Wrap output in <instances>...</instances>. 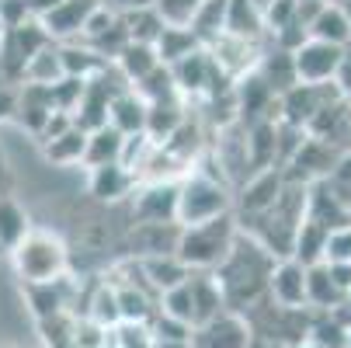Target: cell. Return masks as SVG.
Wrapping results in <instances>:
<instances>
[{"instance_id": "6da1fadb", "label": "cell", "mask_w": 351, "mask_h": 348, "mask_svg": "<svg viewBox=\"0 0 351 348\" xmlns=\"http://www.w3.org/2000/svg\"><path fill=\"white\" fill-rule=\"evenodd\" d=\"M275 258L254 237H233L226 258L216 265V282L223 289V300L233 310H254L261 296H268V275H271Z\"/></svg>"}, {"instance_id": "7a4b0ae2", "label": "cell", "mask_w": 351, "mask_h": 348, "mask_svg": "<svg viewBox=\"0 0 351 348\" xmlns=\"http://www.w3.org/2000/svg\"><path fill=\"white\" fill-rule=\"evenodd\" d=\"M233 237H237V223L230 213L216 216L209 223H198V227H181L178 244H174V258L188 272H209L226 258Z\"/></svg>"}, {"instance_id": "3957f363", "label": "cell", "mask_w": 351, "mask_h": 348, "mask_svg": "<svg viewBox=\"0 0 351 348\" xmlns=\"http://www.w3.org/2000/svg\"><path fill=\"white\" fill-rule=\"evenodd\" d=\"M226 213H230V192L219 178L191 174L188 181L178 185V223L181 227H198Z\"/></svg>"}, {"instance_id": "277c9868", "label": "cell", "mask_w": 351, "mask_h": 348, "mask_svg": "<svg viewBox=\"0 0 351 348\" xmlns=\"http://www.w3.org/2000/svg\"><path fill=\"white\" fill-rule=\"evenodd\" d=\"M14 262H18V272L25 275V282H32V286L56 282L66 268V247L49 233L28 230V237L14 247Z\"/></svg>"}, {"instance_id": "5b68a950", "label": "cell", "mask_w": 351, "mask_h": 348, "mask_svg": "<svg viewBox=\"0 0 351 348\" xmlns=\"http://www.w3.org/2000/svg\"><path fill=\"white\" fill-rule=\"evenodd\" d=\"M341 97L344 94L337 91V84H295L292 91L282 94V122L303 129L320 108L337 105Z\"/></svg>"}, {"instance_id": "8992f818", "label": "cell", "mask_w": 351, "mask_h": 348, "mask_svg": "<svg viewBox=\"0 0 351 348\" xmlns=\"http://www.w3.org/2000/svg\"><path fill=\"white\" fill-rule=\"evenodd\" d=\"M171 70V80L178 91L184 94H219V80H226V73L213 63L209 49H195V53H188L184 60H178Z\"/></svg>"}, {"instance_id": "52a82bcc", "label": "cell", "mask_w": 351, "mask_h": 348, "mask_svg": "<svg viewBox=\"0 0 351 348\" xmlns=\"http://www.w3.org/2000/svg\"><path fill=\"white\" fill-rule=\"evenodd\" d=\"M122 91L125 87L108 84V67L97 73V77H90L84 84V94H80L77 108H73V126L84 129V132H94V129L108 126V105H112V97L122 94Z\"/></svg>"}, {"instance_id": "ba28073f", "label": "cell", "mask_w": 351, "mask_h": 348, "mask_svg": "<svg viewBox=\"0 0 351 348\" xmlns=\"http://www.w3.org/2000/svg\"><path fill=\"white\" fill-rule=\"evenodd\" d=\"M337 67H341V49L317 38H306L292 53V70L299 84H334Z\"/></svg>"}, {"instance_id": "9c48e42d", "label": "cell", "mask_w": 351, "mask_h": 348, "mask_svg": "<svg viewBox=\"0 0 351 348\" xmlns=\"http://www.w3.org/2000/svg\"><path fill=\"white\" fill-rule=\"evenodd\" d=\"M268 296L275 307L303 310L306 307V268L292 258H278L268 275Z\"/></svg>"}, {"instance_id": "30bf717a", "label": "cell", "mask_w": 351, "mask_h": 348, "mask_svg": "<svg viewBox=\"0 0 351 348\" xmlns=\"http://www.w3.org/2000/svg\"><path fill=\"white\" fill-rule=\"evenodd\" d=\"M191 348H250V324L240 314H223L191 331Z\"/></svg>"}, {"instance_id": "8fae6325", "label": "cell", "mask_w": 351, "mask_h": 348, "mask_svg": "<svg viewBox=\"0 0 351 348\" xmlns=\"http://www.w3.org/2000/svg\"><path fill=\"white\" fill-rule=\"evenodd\" d=\"M97 4H101V0H60L53 11H45L38 18V25L49 35V42L53 38H80V32H84V25H87V18Z\"/></svg>"}, {"instance_id": "7c38bea8", "label": "cell", "mask_w": 351, "mask_h": 348, "mask_svg": "<svg viewBox=\"0 0 351 348\" xmlns=\"http://www.w3.org/2000/svg\"><path fill=\"white\" fill-rule=\"evenodd\" d=\"M136 216L146 227L178 223V185L174 181H149L136 198Z\"/></svg>"}, {"instance_id": "4fadbf2b", "label": "cell", "mask_w": 351, "mask_h": 348, "mask_svg": "<svg viewBox=\"0 0 351 348\" xmlns=\"http://www.w3.org/2000/svg\"><path fill=\"white\" fill-rule=\"evenodd\" d=\"M282 185H285V178H282V171H278V167L258 171L254 178H250V181L243 185L240 209H243L247 216H258V213L271 209V206H275V198L282 195Z\"/></svg>"}, {"instance_id": "5bb4252c", "label": "cell", "mask_w": 351, "mask_h": 348, "mask_svg": "<svg viewBox=\"0 0 351 348\" xmlns=\"http://www.w3.org/2000/svg\"><path fill=\"white\" fill-rule=\"evenodd\" d=\"M188 289H191V307H195V327H202L226 314L223 289L213 275H188Z\"/></svg>"}, {"instance_id": "9a60e30c", "label": "cell", "mask_w": 351, "mask_h": 348, "mask_svg": "<svg viewBox=\"0 0 351 348\" xmlns=\"http://www.w3.org/2000/svg\"><path fill=\"white\" fill-rule=\"evenodd\" d=\"M136 174L125 171L122 164H101V167H90V195L97 198V202H119L122 195H129Z\"/></svg>"}, {"instance_id": "2e32d148", "label": "cell", "mask_w": 351, "mask_h": 348, "mask_svg": "<svg viewBox=\"0 0 351 348\" xmlns=\"http://www.w3.org/2000/svg\"><path fill=\"white\" fill-rule=\"evenodd\" d=\"M143 122H146V102L136 91H122L112 97V105H108L112 129H119L122 136H136V132H143Z\"/></svg>"}, {"instance_id": "e0dca14e", "label": "cell", "mask_w": 351, "mask_h": 348, "mask_svg": "<svg viewBox=\"0 0 351 348\" xmlns=\"http://www.w3.org/2000/svg\"><path fill=\"white\" fill-rule=\"evenodd\" d=\"M261 32H265V21H261L258 8L250 4V0H226L223 35H230V38H243V42H258Z\"/></svg>"}, {"instance_id": "ac0fdd59", "label": "cell", "mask_w": 351, "mask_h": 348, "mask_svg": "<svg viewBox=\"0 0 351 348\" xmlns=\"http://www.w3.org/2000/svg\"><path fill=\"white\" fill-rule=\"evenodd\" d=\"M348 338H351V324L334 310L327 314H317L310 317V331H306V341L317 345V348H348Z\"/></svg>"}, {"instance_id": "d6986e66", "label": "cell", "mask_w": 351, "mask_h": 348, "mask_svg": "<svg viewBox=\"0 0 351 348\" xmlns=\"http://www.w3.org/2000/svg\"><path fill=\"white\" fill-rule=\"evenodd\" d=\"M115 303H119V324H149L157 314L154 307V292H146L139 286H119L115 289Z\"/></svg>"}, {"instance_id": "ffe728a7", "label": "cell", "mask_w": 351, "mask_h": 348, "mask_svg": "<svg viewBox=\"0 0 351 348\" xmlns=\"http://www.w3.org/2000/svg\"><path fill=\"white\" fill-rule=\"evenodd\" d=\"M139 268H143V279H146V286L154 292H167V289L188 282V275H191L174 255H154V258H146Z\"/></svg>"}, {"instance_id": "44dd1931", "label": "cell", "mask_w": 351, "mask_h": 348, "mask_svg": "<svg viewBox=\"0 0 351 348\" xmlns=\"http://www.w3.org/2000/svg\"><path fill=\"white\" fill-rule=\"evenodd\" d=\"M344 296L337 292V286L330 282L327 275V265H310L306 268V310H317V314H327L334 307H341Z\"/></svg>"}, {"instance_id": "7402d4cb", "label": "cell", "mask_w": 351, "mask_h": 348, "mask_svg": "<svg viewBox=\"0 0 351 348\" xmlns=\"http://www.w3.org/2000/svg\"><path fill=\"white\" fill-rule=\"evenodd\" d=\"M195 49H202V45H198V38L191 35V28H178V25H164V32L154 42V53H157L160 67H174L178 60L195 53Z\"/></svg>"}, {"instance_id": "603a6c76", "label": "cell", "mask_w": 351, "mask_h": 348, "mask_svg": "<svg viewBox=\"0 0 351 348\" xmlns=\"http://www.w3.org/2000/svg\"><path fill=\"white\" fill-rule=\"evenodd\" d=\"M122 143L125 136L112 126H101V129H94L87 132V146H84V161L90 167H101V164H119L122 157Z\"/></svg>"}, {"instance_id": "cb8c5ba5", "label": "cell", "mask_w": 351, "mask_h": 348, "mask_svg": "<svg viewBox=\"0 0 351 348\" xmlns=\"http://www.w3.org/2000/svg\"><path fill=\"white\" fill-rule=\"evenodd\" d=\"M324 244H327V230L324 227H317V223H310V220H303L299 223V230H295V237H292V262H299L303 268H310V265H320L324 262Z\"/></svg>"}, {"instance_id": "d4e9b609", "label": "cell", "mask_w": 351, "mask_h": 348, "mask_svg": "<svg viewBox=\"0 0 351 348\" xmlns=\"http://www.w3.org/2000/svg\"><path fill=\"white\" fill-rule=\"evenodd\" d=\"M306 35L317 38V42H327V45H337L341 49L348 42V35H351V25H348V18H344V11L337 4H324V11L310 21Z\"/></svg>"}, {"instance_id": "484cf974", "label": "cell", "mask_w": 351, "mask_h": 348, "mask_svg": "<svg viewBox=\"0 0 351 348\" xmlns=\"http://www.w3.org/2000/svg\"><path fill=\"white\" fill-rule=\"evenodd\" d=\"M119 21H122V28H125L129 42H143V45H154V42H157V35L164 32V18L154 11V4H149V8L122 11V14H119Z\"/></svg>"}, {"instance_id": "4316f807", "label": "cell", "mask_w": 351, "mask_h": 348, "mask_svg": "<svg viewBox=\"0 0 351 348\" xmlns=\"http://www.w3.org/2000/svg\"><path fill=\"white\" fill-rule=\"evenodd\" d=\"M258 77L265 80V87L271 94H285L292 91L299 80H295V70H292V56L282 53V49H275V53H268L261 63H258Z\"/></svg>"}, {"instance_id": "83f0119b", "label": "cell", "mask_w": 351, "mask_h": 348, "mask_svg": "<svg viewBox=\"0 0 351 348\" xmlns=\"http://www.w3.org/2000/svg\"><path fill=\"white\" fill-rule=\"evenodd\" d=\"M223 21H226V0H206V4L195 11V18L188 21V28L198 38V45L206 49L223 35Z\"/></svg>"}, {"instance_id": "f1b7e54d", "label": "cell", "mask_w": 351, "mask_h": 348, "mask_svg": "<svg viewBox=\"0 0 351 348\" xmlns=\"http://www.w3.org/2000/svg\"><path fill=\"white\" fill-rule=\"evenodd\" d=\"M181 122H184V115H181L178 102H171V105H146V122H143V136H146L149 143L164 146V143L171 139V132H174V129H178Z\"/></svg>"}, {"instance_id": "f546056e", "label": "cell", "mask_w": 351, "mask_h": 348, "mask_svg": "<svg viewBox=\"0 0 351 348\" xmlns=\"http://www.w3.org/2000/svg\"><path fill=\"white\" fill-rule=\"evenodd\" d=\"M60 63H63V77H73V80H90V77H97L108 67L101 56H94L84 42L80 45H63L60 49Z\"/></svg>"}, {"instance_id": "4dcf8cb0", "label": "cell", "mask_w": 351, "mask_h": 348, "mask_svg": "<svg viewBox=\"0 0 351 348\" xmlns=\"http://www.w3.org/2000/svg\"><path fill=\"white\" fill-rule=\"evenodd\" d=\"M237 97H240V112L250 119V122H261V115H265V108L271 105V91L265 87V80L258 77V70L254 73H247L240 84H237Z\"/></svg>"}, {"instance_id": "1f68e13d", "label": "cell", "mask_w": 351, "mask_h": 348, "mask_svg": "<svg viewBox=\"0 0 351 348\" xmlns=\"http://www.w3.org/2000/svg\"><path fill=\"white\" fill-rule=\"evenodd\" d=\"M157 67H160V60H157V53H154V45L129 42L122 53H119V70H122V77L132 80V84H139L146 73H154Z\"/></svg>"}, {"instance_id": "d6a6232c", "label": "cell", "mask_w": 351, "mask_h": 348, "mask_svg": "<svg viewBox=\"0 0 351 348\" xmlns=\"http://www.w3.org/2000/svg\"><path fill=\"white\" fill-rule=\"evenodd\" d=\"M25 77L38 87H49V84H56L63 80V63H60V49L56 45H45L38 49V53L25 63Z\"/></svg>"}, {"instance_id": "836d02e7", "label": "cell", "mask_w": 351, "mask_h": 348, "mask_svg": "<svg viewBox=\"0 0 351 348\" xmlns=\"http://www.w3.org/2000/svg\"><path fill=\"white\" fill-rule=\"evenodd\" d=\"M136 94L143 97L146 105H171L174 94H178V87H174V80H171V70H167V67H157L154 73H146V77L136 84Z\"/></svg>"}, {"instance_id": "e575fe53", "label": "cell", "mask_w": 351, "mask_h": 348, "mask_svg": "<svg viewBox=\"0 0 351 348\" xmlns=\"http://www.w3.org/2000/svg\"><path fill=\"white\" fill-rule=\"evenodd\" d=\"M25 237H28V216L11 202V198H0V247L14 251Z\"/></svg>"}, {"instance_id": "d590c367", "label": "cell", "mask_w": 351, "mask_h": 348, "mask_svg": "<svg viewBox=\"0 0 351 348\" xmlns=\"http://www.w3.org/2000/svg\"><path fill=\"white\" fill-rule=\"evenodd\" d=\"M84 146H87V132L73 126L63 136L45 143V157L56 161V164H73V161H84Z\"/></svg>"}, {"instance_id": "8d00e7d4", "label": "cell", "mask_w": 351, "mask_h": 348, "mask_svg": "<svg viewBox=\"0 0 351 348\" xmlns=\"http://www.w3.org/2000/svg\"><path fill=\"white\" fill-rule=\"evenodd\" d=\"M87 321H94L97 327L112 331L119 324V303H115V289L112 286H97V292L87 300Z\"/></svg>"}, {"instance_id": "74e56055", "label": "cell", "mask_w": 351, "mask_h": 348, "mask_svg": "<svg viewBox=\"0 0 351 348\" xmlns=\"http://www.w3.org/2000/svg\"><path fill=\"white\" fill-rule=\"evenodd\" d=\"M157 310H160L164 317H174V321L195 327V307H191V289H188V282H181V286L160 292V307H157Z\"/></svg>"}, {"instance_id": "f35d334b", "label": "cell", "mask_w": 351, "mask_h": 348, "mask_svg": "<svg viewBox=\"0 0 351 348\" xmlns=\"http://www.w3.org/2000/svg\"><path fill=\"white\" fill-rule=\"evenodd\" d=\"M202 4H206V0H154V11L164 18V25L188 28V21L195 18V11Z\"/></svg>"}, {"instance_id": "ab89813d", "label": "cell", "mask_w": 351, "mask_h": 348, "mask_svg": "<svg viewBox=\"0 0 351 348\" xmlns=\"http://www.w3.org/2000/svg\"><path fill=\"white\" fill-rule=\"evenodd\" d=\"M112 341L119 348H149L154 345V334H149V324H115Z\"/></svg>"}, {"instance_id": "60d3db41", "label": "cell", "mask_w": 351, "mask_h": 348, "mask_svg": "<svg viewBox=\"0 0 351 348\" xmlns=\"http://www.w3.org/2000/svg\"><path fill=\"white\" fill-rule=\"evenodd\" d=\"M324 262H351V227H337L327 230V244H324Z\"/></svg>"}, {"instance_id": "b9f144b4", "label": "cell", "mask_w": 351, "mask_h": 348, "mask_svg": "<svg viewBox=\"0 0 351 348\" xmlns=\"http://www.w3.org/2000/svg\"><path fill=\"white\" fill-rule=\"evenodd\" d=\"M115 21H119V14H115V11H108V4H97V8L90 11V18H87V25H84L80 38H84V42H90V38H97V35H105Z\"/></svg>"}, {"instance_id": "7bdbcfd3", "label": "cell", "mask_w": 351, "mask_h": 348, "mask_svg": "<svg viewBox=\"0 0 351 348\" xmlns=\"http://www.w3.org/2000/svg\"><path fill=\"white\" fill-rule=\"evenodd\" d=\"M289 21H295V0H271L268 11H265V28L278 32Z\"/></svg>"}, {"instance_id": "ee69618b", "label": "cell", "mask_w": 351, "mask_h": 348, "mask_svg": "<svg viewBox=\"0 0 351 348\" xmlns=\"http://www.w3.org/2000/svg\"><path fill=\"white\" fill-rule=\"evenodd\" d=\"M28 4L25 0H0V25H4L8 32L11 28H21L25 21H28Z\"/></svg>"}, {"instance_id": "f6af8a7d", "label": "cell", "mask_w": 351, "mask_h": 348, "mask_svg": "<svg viewBox=\"0 0 351 348\" xmlns=\"http://www.w3.org/2000/svg\"><path fill=\"white\" fill-rule=\"evenodd\" d=\"M334 84H337V91H341L344 97H351V35H348V42L341 45V67H337Z\"/></svg>"}, {"instance_id": "bcb514c9", "label": "cell", "mask_w": 351, "mask_h": 348, "mask_svg": "<svg viewBox=\"0 0 351 348\" xmlns=\"http://www.w3.org/2000/svg\"><path fill=\"white\" fill-rule=\"evenodd\" d=\"M66 129H73V115H70V112H53V115H49V122H45V129H42L38 136H42V143H49V139L63 136Z\"/></svg>"}, {"instance_id": "7dc6e473", "label": "cell", "mask_w": 351, "mask_h": 348, "mask_svg": "<svg viewBox=\"0 0 351 348\" xmlns=\"http://www.w3.org/2000/svg\"><path fill=\"white\" fill-rule=\"evenodd\" d=\"M324 265H327V262H324ZM327 275H330V282L337 286L341 296L351 292V262H334V265H327Z\"/></svg>"}, {"instance_id": "c3c4849f", "label": "cell", "mask_w": 351, "mask_h": 348, "mask_svg": "<svg viewBox=\"0 0 351 348\" xmlns=\"http://www.w3.org/2000/svg\"><path fill=\"white\" fill-rule=\"evenodd\" d=\"M14 112H18L14 94H11V91H0V119H11Z\"/></svg>"}, {"instance_id": "681fc988", "label": "cell", "mask_w": 351, "mask_h": 348, "mask_svg": "<svg viewBox=\"0 0 351 348\" xmlns=\"http://www.w3.org/2000/svg\"><path fill=\"white\" fill-rule=\"evenodd\" d=\"M115 4H119L122 11H132V8H149L154 0H115Z\"/></svg>"}, {"instance_id": "f907efd6", "label": "cell", "mask_w": 351, "mask_h": 348, "mask_svg": "<svg viewBox=\"0 0 351 348\" xmlns=\"http://www.w3.org/2000/svg\"><path fill=\"white\" fill-rule=\"evenodd\" d=\"M149 348H191L188 341H160V338H154V345Z\"/></svg>"}, {"instance_id": "816d5d0a", "label": "cell", "mask_w": 351, "mask_h": 348, "mask_svg": "<svg viewBox=\"0 0 351 348\" xmlns=\"http://www.w3.org/2000/svg\"><path fill=\"white\" fill-rule=\"evenodd\" d=\"M341 11H344V18H348V25H351V0H341V4H337Z\"/></svg>"}, {"instance_id": "f5cc1de1", "label": "cell", "mask_w": 351, "mask_h": 348, "mask_svg": "<svg viewBox=\"0 0 351 348\" xmlns=\"http://www.w3.org/2000/svg\"><path fill=\"white\" fill-rule=\"evenodd\" d=\"M292 348H317V345H310V341H299V345H292Z\"/></svg>"}, {"instance_id": "db71d44e", "label": "cell", "mask_w": 351, "mask_h": 348, "mask_svg": "<svg viewBox=\"0 0 351 348\" xmlns=\"http://www.w3.org/2000/svg\"><path fill=\"white\" fill-rule=\"evenodd\" d=\"M105 348H119V345H115V341H112V338H108V345H105Z\"/></svg>"}, {"instance_id": "11a10c76", "label": "cell", "mask_w": 351, "mask_h": 348, "mask_svg": "<svg viewBox=\"0 0 351 348\" xmlns=\"http://www.w3.org/2000/svg\"><path fill=\"white\" fill-rule=\"evenodd\" d=\"M348 220H351V206H348Z\"/></svg>"}, {"instance_id": "9f6ffc18", "label": "cell", "mask_w": 351, "mask_h": 348, "mask_svg": "<svg viewBox=\"0 0 351 348\" xmlns=\"http://www.w3.org/2000/svg\"><path fill=\"white\" fill-rule=\"evenodd\" d=\"M348 348H351V338H348Z\"/></svg>"}, {"instance_id": "6f0895ef", "label": "cell", "mask_w": 351, "mask_h": 348, "mask_svg": "<svg viewBox=\"0 0 351 348\" xmlns=\"http://www.w3.org/2000/svg\"><path fill=\"white\" fill-rule=\"evenodd\" d=\"M295 4H303V0H295Z\"/></svg>"}, {"instance_id": "680465c9", "label": "cell", "mask_w": 351, "mask_h": 348, "mask_svg": "<svg viewBox=\"0 0 351 348\" xmlns=\"http://www.w3.org/2000/svg\"><path fill=\"white\" fill-rule=\"evenodd\" d=\"M327 4H330V0H327ZM337 4H341V0H337Z\"/></svg>"}, {"instance_id": "91938a15", "label": "cell", "mask_w": 351, "mask_h": 348, "mask_svg": "<svg viewBox=\"0 0 351 348\" xmlns=\"http://www.w3.org/2000/svg\"><path fill=\"white\" fill-rule=\"evenodd\" d=\"M101 4H105V0H101Z\"/></svg>"}]
</instances>
